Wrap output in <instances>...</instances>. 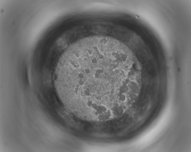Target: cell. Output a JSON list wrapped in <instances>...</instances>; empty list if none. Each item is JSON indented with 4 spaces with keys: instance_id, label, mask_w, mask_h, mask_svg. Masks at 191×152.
Returning a JSON list of instances; mask_svg holds the SVG:
<instances>
[{
    "instance_id": "cell-1",
    "label": "cell",
    "mask_w": 191,
    "mask_h": 152,
    "mask_svg": "<svg viewBox=\"0 0 191 152\" xmlns=\"http://www.w3.org/2000/svg\"><path fill=\"white\" fill-rule=\"evenodd\" d=\"M121 63L115 53L103 45H76L67 48L55 71L57 90L104 97L113 91L114 74Z\"/></svg>"
}]
</instances>
